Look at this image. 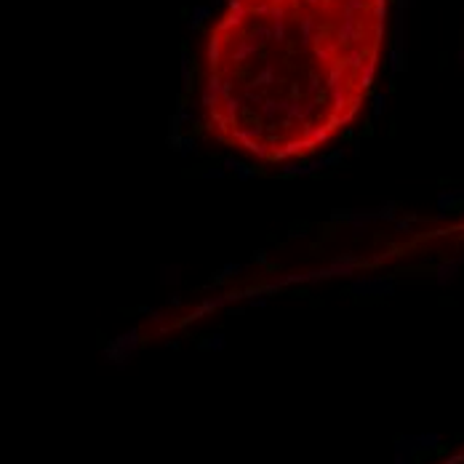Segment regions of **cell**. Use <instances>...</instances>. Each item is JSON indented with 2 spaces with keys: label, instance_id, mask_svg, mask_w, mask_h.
<instances>
[{
  "label": "cell",
  "instance_id": "obj_3",
  "mask_svg": "<svg viewBox=\"0 0 464 464\" xmlns=\"http://www.w3.org/2000/svg\"><path fill=\"white\" fill-rule=\"evenodd\" d=\"M395 464H408V459H403V456H398V462Z\"/></svg>",
  "mask_w": 464,
  "mask_h": 464
},
{
  "label": "cell",
  "instance_id": "obj_2",
  "mask_svg": "<svg viewBox=\"0 0 464 464\" xmlns=\"http://www.w3.org/2000/svg\"><path fill=\"white\" fill-rule=\"evenodd\" d=\"M438 440H440L438 435H424V438H416V443H419L422 448H432V446L438 443Z\"/></svg>",
  "mask_w": 464,
  "mask_h": 464
},
{
  "label": "cell",
  "instance_id": "obj_1",
  "mask_svg": "<svg viewBox=\"0 0 464 464\" xmlns=\"http://www.w3.org/2000/svg\"><path fill=\"white\" fill-rule=\"evenodd\" d=\"M384 32L387 0H227L200 64L206 134L256 163L315 155L371 96Z\"/></svg>",
  "mask_w": 464,
  "mask_h": 464
}]
</instances>
